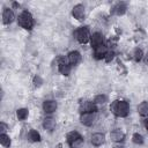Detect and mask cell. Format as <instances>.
I'll return each instance as SVG.
<instances>
[{"instance_id": "1", "label": "cell", "mask_w": 148, "mask_h": 148, "mask_svg": "<svg viewBox=\"0 0 148 148\" xmlns=\"http://www.w3.org/2000/svg\"><path fill=\"white\" fill-rule=\"evenodd\" d=\"M110 110L117 117H126L130 111L128 103L126 101H113L110 105Z\"/></svg>"}, {"instance_id": "2", "label": "cell", "mask_w": 148, "mask_h": 148, "mask_svg": "<svg viewBox=\"0 0 148 148\" xmlns=\"http://www.w3.org/2000/svg\"><path fill=\"white\" fill-rule=\"evenodd\" d=\"M18 24L22 27V28H24V29H27V30H30L32 27H34V18H32V15L29 13V12H27V10H23L20 15H18Z\"/></svg>"}, {"instance_id": "3", "label": "cell", "mask_w": 148, "mask_h": 148, "mask_svg": "<svg viewBox=\"0 0 148 148\" xmlns=\"http://www.w3.org/2000/svg\"><path fill=\"white\" fill-rule=\"evenodd\" d=\"M75 38L77 39L79 43L84 44L88 40H90V34H89V29L87 27H81L75 31Z\"/></svg>"}, {"instance_id": "4", "label": "cell", "mask_w": 148, "mask_h": 148, "mask_svg": "<svg viewBox=\"0 0 148 148\" xmlns=\"http://www.w3.org/2000/svg\"><path fill=\"white\" fill-rule=\"evenodd\" d=\"M95 119H96L95 112H84V113H82L81 117H80L81 124H83V125H86V126H91V125L95 123Z\"/></svg>"}, {"instance_id": "5", "label": "cell", "mask_w": 148, "mask_h": 148, "mask_svg": "<svg viewBox=\"0 0 148 148\" xmlns=\"http://www.w3.org/2000/svg\"><path fill=\"white\" fill-rule=\"evenodd\" d=\"M58 67H59V72L62 74V75H69L71 73V65L68 64L67 59H64V58H59L58 59Z\"/></svg>"}, {"instance_id": "6", "label": "cell", "mask_w": 148, "mask_h": 148, "mask_svg": "<svg viewBox=\"0 0 148 148\" xmlns=\"http://www.w3.org/2000/svg\"><path fill=\"white\" fill-rule=\"evenodd\" d=\"M84 7L82 6V5H76V6H74L73 7V9H72V15L76 18V20H79V21H81V20H83L84 18Z\"/></svg>"}, {"instance_id": "7", "label": "cell", "mask_w": 148, "mask_h": 148, "mask_svg": "<svg viewBox=\"0 0 148 148\" xmlns=\"http://www.w3.org/2000/svg\"><path fill=\"white\" fill-rule=\"evenodd\" d=\"M103 40H104V37L99 32H95V34H92L90 36V44H91V46L94 49L97 47V46H99V45H102L103 44Z\"/></svg>"}, {"instance_id": "8", "label": "cell", "mask_w": 148, "mask_h": 148, "mask_svg": "<svg viewBox=\"0 0 148 148\" xmlns=\"http://www.w3.org/2000/svg\"><path fill=\"white\" fill-rule=\"evenodd\" d=\"M106 53H108V47H106L105 45H103V44L94 49V57H95V59H97V60L104 59Z\"/></svg>"}, {"instance_id": "9", "label": "cell", "mask_w": 148, "mask_h": 148, "mask_svg": "<svg viewBox=\"0 0 148 148\" xmlns=\"http://www.w3.org/2000/svg\"><path fill=\"white\" fill-rule=\"evenodd\" d=\"M43 110L45 113H53L57 110V102L52 101V99H47L44 101L43 103Z\"/></svg>"}, {"instance_id": "10", "label": "cell", "mask_w": 148, "mask_h": 148, "mask_svg": "<svg viewBox=\"0 0 148 148\" xmlns=\"http://www.w3.org/2000/svg\"><path fill=\"white\" fill-rule=\"evenodd\" d=\"M67 61L69 65H76L81 61V54L77 51H72L67 56Z\"/></svg>"}, {"instance_id": "11", "label": "cell", "mask_w": 148, "mask_h": 148, "mask_svg": "<svg viewBox=\"0 0 148 148\" xmlns=\"http://www.w3.org/2000/svg\"><path fill=\"white\" fill-rule=\"evenodd\" d=\"M14 21V13L9 8H5L2 13V22L3 24H10Z\"/></svg>"}, {"instance_id": "12", "label": "cell", "mask_w": 148, "mask_h": 148, "mask_svg": "<svg viewBox=\"0 0 148 148\" xmlns=\"http://www.w3.org/2000/svg\"><path fill=\"white\" fill-rule=\"evenodd\" d=\"M110 138L114 142H121L125 139V133L123 131H120V130H113L110 133Z\"/></svg>"}, {"instance_id": "13", "label": "cell", "mask_w": 148, "mask_h": 148, "mask_svg": "<svg viewBox=\"0 0 148 148\" xmlns=\"http://www.w3.org/2000/svg\"><path fill=\"white\" fill-rule=\"evenodd\" d=\"M105 142V136L102 133H95L91 135V143L94 146H102Z\"/></svg>"}, {"instance_id": "14", "label": "cell", "mask_w": 148, "mask_h": 148, "mask_svg": "<svg viewBox=\"0 0 148 148\" xmlns=\"http://www.w3.org/2000/svg\"><path fill=\"white\" fill-rule=\"evenodd\" d=\"M127 7H126V3L125 2H118L117 5H114L112 7V14H116V15H123L125 14Z\"/></svg>"}, {"instance_id": "15", "label": "cell", "mask_w": 148, "mask_h": 148, "mask_svg": "<svg viewBox=\"0 0 148 148\" xmlns=\"http://www.w3.org/2000/svg\"><path fill=\"white\" fill-rule=\"evenodd\" d=\"M81 112H95L96 111V104L94 102H83V104L80 108Z\"/></svg>"}, {"instance_id": "16", "label": "cell", "mask_w": 148, "mask_h": 148, "mask_svg": "<svg viewBox=\"0 0 148 148\" xmlns=\"http://www.w3.org/2000/svg\"><path fill=\"white\" fill-rule=\"evenodd\" d=\"M43 127L47 131H53V128L56 127V120L51 117H47L43 120Z\"/></svg>"}, {"instance_id": "17", "label": "cell", "mask_w": 148, "mask_h": 148, "mask_svg": "<svg viewBox=\"0 0 148 148\" xmlns=\"http://www.w3.org/2000/svg\"><path fill=\"white\" fill-rule=\"evenodd\" d=\"M138 112L143 116V117H147L148 116V102H142L138 105Z\"/></svg>"}, {"instance_id": "18", "label": "cell", "mask_w": 148, "mask_h": 148, "mask_svg": "<svg viewBox=\"0 0 148 148\" xmlns=\"http://www.w3.org/2000/svg\"><path fill=\"white\" fill-rule=\"evenodd\" d=\"M29 140L30 141H32V142H39L40 141V135H39V133L37 132V131H35V130H31L30 132H29Z\"/></svg>"}, {"instance_id": "19", "label": "cell", "mask_w": 148, "mask_h": 148, "mask_svg": "<svg viewBox=\"0 0 148 148\" xmlns=\"http://www.w3.org/2000/svg\"><path fill=\"white\" fill-rule=\"evenodd\" d=\"M28 114H29L28 109H24V108L18 109V110L16 111V116H17V118H18L20 120H24V119L28 117Z\"/></svg>"}, {"instance_id": "20", "label": "cell", "mask_w": 148, "mask_h": 148, "mask_svg": "<svg viewBox=\"0 0 148 148\" xmlns=\"http://www.w3.org/2000/svg\"><path fill=\"white\" fill-rule=\"evenodd\" d=\"M80 136H81V135L79 134V132H76V131H72V132H69V133L67 134L66 139H67V142L71 143V142H73L74 140H76L77 138H80Z\"/></svg>"}, {"instance_id": "21", "label": "cell", "mask_w": 148, "mask_h": 148, "mask_svg": "<svg viewBox=\"0 0 148 148\" xmlns=\"http://www.w3.org/2000/svg\"><path fill=\"white\" fill-rule=\"evenodd\" d=\"M106 102H108V96L106 95H103V94L97 95L95 97V99H94V103L95 104H105Z\"/></svg>"}, {"instance_id": "22", "label": "cell", "mask_w": 148, "mask_h": 148, "mask_svg": "<svg viewBox=\"0 0 148 148\" xmlns=\"http://www.w3.org/2000/svg\"><path fill=\"white\" fill-rule=\"evenodd\" d=\"M0 143L3 147H9L10 146V139L7 134H1L0 135Z\"/></svg>"}, {"instance_id": "23", "label": "cell", "mask_w": 148, "mask_h": 148, "mask_svg": "<svg viewBox=\"0 0 148 148\" xmlns=\"http://www.w3.org/2000/svg\"><path fill=\"white\" fill-rule=\"evenodd\" d=\"M82 145H83V138H82V136L77 138L76 140H74L73 142H71V143H69L71 148H81V147H82Z\"/></svg>"}, {"instance_id": "24", "label": "cell", "mask_w": 148, "mask_h": 148, "mask_svg": "<svg viewBox=\"0 0 148 148\" xmlns=\"http://www.w3.org/2000/svg\"><path fill=\"white\" fill-rule=\"evenodd\" d=\"M133 57H134V59L136 60V61H140L142 58H143V51L141 50V49H135L134 50V52H133Z\"/></svg>"}, {"instance_id": "25", "label": "cell", "mask_w": 148, "mask_h": 148, "mask_svg": "<svg viewBox=\"0 0 148 148\" xmlns=\"http://www.w3.org/2000/svg\"><path fill=\"white\" fill-rule=\"evenodd\" d=\"M132 141L135 143V145H142L143 143V136L139 133H135L133 134V138H132Z\"/></svg>"}, {"instance_id": "26", "label": "cell", "mask_w": 148, "mask_h": 148, "mask_svg": "<svg viewBox=\"0 0 148 148\" xmlns=\"http://www.w3.org/2000/svg\"><path fill=\"white\" fill-rule=\"evenodd\" d=\"M113 58H114V52L113 51H108V53L105 54V58L104 59H105L106 62H110Z\"/></svg>"}, {"instance_id": "27", "label": "cell", "mask_w": 148, "mask_h": 148, "mask_svg": "<svg viewBox=\"0 0 148 148\" xmlns=\"http://www.w3.org/2000/svg\"><path fill=\"white\" fill-rule=\"evenodd\" d=\"M42 83H43V80H42L39 76H35V77H34V84H35L36 87H39Z\"/></svg>"}, {"instance_id": "28", "label": "cell", "mask_w": 148, "mask_h": 148, "mask_svg": "<svg viewBox=\"0 0 148 148\" xmlns=\"http://www.w3.org/2000/svg\"><path fill=\"white\" fill-rule=\"evenodd\" d=\"M0 131H1V134H6L5 132L7 131V125L5 123H1L0 124Z\"/></svg>"}, {"instance_id": "29", "label": "cell", "mask_w": 148, "mask_h": 148, "mask_svg": "<svg viewBox=\"0 0 148 148\" xmlns=\"http://www.w3.org/2000/svg\"><path fill=\"white\" fill-rule=\"evenodd\" d=\"M143 60H145V64H146V65H148V53L145 56V59H143Z\"/></svg>"}, {"instance_id": "30", "label": "cell", "mask_w": 148, "mask_h": 148, "mask_svg": "<svg viewBox=\"0 0 148 148\" xmlns=\"http://www.w3.org/2000/svg\"><path fill=\"white\" fill-rule=\"evenodd\" d=\"M145 126H146V128L148 130V118H147V119L145 120Z\"/></svg>"}, {"instance_id": "31", "label": "cell", "mask_w": 148, "mask_h": 148, "mask_svg": "<svg viewBox=\"0 0 148 148\" xmlns=\"http://www.w3.org/2000/svg\"><path fill=\"white\" fill-rule=\"evenodd\" d=\"M116 148H124V147H116Z\"/></svg>"}]
</instances>
